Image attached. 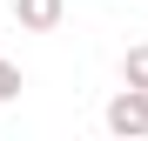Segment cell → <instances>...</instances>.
I'll use <instances>...</instances> for the list:
<instances>
[{
  "label": "cell",
  "mask_w": 148,
  "mask_h": 141,
  "mask_svg": "<svg viewBox=\"0 0 148 141\" xmlns=\"http://www.w3.org/2000/svg\"><path fill=\"white\" fill-rule=\"evenodd\" d=\"M101 121H108V134H121V141H128V134H148V87H128V81H121V94L108 101Z\"/></svg>",
  "instance_id": "1"
},
{
  "label": "cell",
  "mask_w": 148,
  "mask_h": 141,
  "mask_svg": "<svg viewBox=\"0 0 148 141\" xmlns=\"http://www.w3.org/2000/svg\"><path fill=\"white\" fill-rule=\"evenodd\" d=\"M61 14H67V0H14V20H20L27 34H54Z\"/></svg>",
  "instance_id": "2"
},
{
  "label": "cell",
  "mask_w": 148,
  "mask_h": 141,
  "mask_svg": "<svg viewBox=\"0 0 148 141\" xmlns=\"http://www.w3.org/2000/svg\"><path fill=\"white\" fill-rule=\"evenodd\" d=\"M121 81H128V87H148V47H128V61H121Z\"/></svg>",
  "instance_id": "3"
},
{
  "label": "cell",
  "mask_w": 148,
  "mask_h": 141,
  "mask_svg": "<svg viewBox=\"0 0 148 141\" xmlns=\"http://www.w3.org/2000/svg\"><path fill=\"white\" fill-rule=\"evenodd\" d=\"M14 94H20V67L0 54V101H14Z\"/></svg>",
  "instance_id": "4"
}]
</instances>
